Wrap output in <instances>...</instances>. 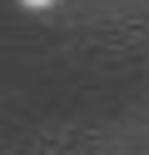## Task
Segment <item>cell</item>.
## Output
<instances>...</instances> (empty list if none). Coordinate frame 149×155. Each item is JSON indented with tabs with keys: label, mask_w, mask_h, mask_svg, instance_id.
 Segmentation results:
<instances>
[{
	"label": "cell",
	"mask_w": 149,
	"mask_h": 155,
	"mask_svg": "<svg viewBox=\"0 0 149 155\" xmlns=\"http://www.w3.org/2000/svg\"><path fill=\"white\" fill-rule=\"evenodd\" d=\"M25 5H45V0H25Z\"/></svg>",
	"instance_id": "6da1fadb"
}]
</instances>
